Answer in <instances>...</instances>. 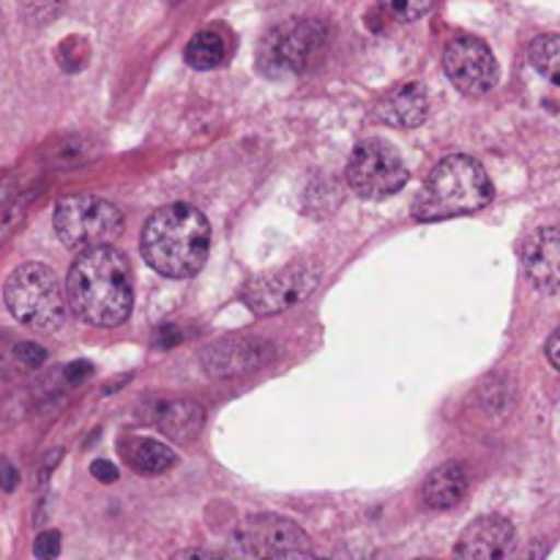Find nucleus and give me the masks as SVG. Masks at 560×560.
Instances as JSON below:
<instances>
[{"label": "nucleus", "instance_id": "nucleus-21", "mask_svg": "<svg viewBox=\"0 0 560 560\" xmlns=\"http://www.w3.org/2000/svg\"><path fill=\"white\" fill-rule=\"evenodd\" d=\"M14 359L20 361L27 370H38L47 361V350L36 342H16L14 345Z\"/></svg>", "mask_w": 560, "mask_h": 560}, {"label": "nucleus", "instance_id": "nucleus-23", "mask_svg": "<svg viewBox=\"0 0 560 560\" xmlns=\"http://www.w3.org/2000/svg\"><path fill=\"white\" fill-rule=\"evenodd\" d=\"M22 206H25V202H20V206H14V208H3V213H0V244L9 238L11 230H14V224L22 219Z\"/></svg>", "mask_w": 560, "mask_h": 560}, {"label": "nucleus", "instance_id": "nucleus-7", "mask_svg": "<svg viewBox=\"0 0 560 560\" xmlns=\"http://www.w3.org/2000/svg\"><path fill=\"white\" fill-rule=\"evenodd\" d=\"M410 173L402 156L383 140H364L348 162V184L364 200H386L408 184Z\"/></svg>", "mask_w": 560, "mask_h": 560}, {"label": "nucleus", "instance_id": "nucleus-14", "mask_svg": "<svg viewBox=\"0 0 560 560\" xmlns=\"http://www.w3.org/2000/svg\"><path fill=\"white\" fill-rule=\"evenodd\" d=\"M145 419L156 424L170 441L175 443H191L200 435L202 424H206V413L195 399L173 397V399H153L148 405Z\"/></svg>", "mask_w": 560, "mask_h": 560}, {"label": "nucleus", "instance_id": "nucleus-4", "mask_svg": "<svg viewBox=\"0 0 560 560\" xmlns=\"http://www.w3.org/2000/svg\"><path fill=\"white\" fill-rule=\"evenodd\" d=\"M3 301L11 317L33 331L52 334L66 320V295L58 277L44 262H22L9 273Z\"/></svg>", "mask_w": 560, "mask_h": 560}, {"label": "nucleus", "instance_id": "nucleus-28", "mask_svg": "<svg viewBox=\"0 0 560 560\" xmlns=\"http://www.w3.org/2000/svg\"><path fill=\"white\" fill-rule=\"evenodd\" d=\"M9 195H11V178H3L0 180V211H3L5 202H9Z\"/></svg>", "mask_w": 560, "mask_h": 560}, {"label": "nucleus", "instance_id": "nucleus-11", "mask_svg": "<svg viewBox=\"0 0 560 560\" xmlns=\"http://www.w3.org/2000/svg\"><path fill=\"white\" fill-rule=\"evenodd\" d=\"M273 359V348L262 339H222L202 353V370L211 377H238L260 370Z\"/></svg>", "mask_w": 560, "mask_h": 560}, {"label": "nucleus", "instance_id": "nucleus-22", "mask_svg": "<svg viewBox=\"0 0 560 560\" xmlns=\"http://www.w3.org/2000/svg\"><path fill=\"white\" fill-rule=\"evenodd\" d=\"M33 556L49 560V558H58L60 556V534L58 530H44L38 534L36 545H33Z\"/></svg>", "mask_w": 560, "mask_h": 560}, {"label": "nucleus", "instance_id": "nucleus-5", "mask_svg": "<svg viewBox=\"0 0 560 560\" xmlns=\"http://www.w3.org/2000/svg\"><path fill=\"white\" fill-rule=\"evenodd\" d=\"M52 224L60 244L82 252L115 244L124 233V213L96 195H71L55 206Z\"/></svg>", "mask_w": 560, "mask_h": 560}, {"label": "nucleus", "instance_id": "nucleus-25", "mask_svg": "<svg viewBox=\"0 0 560 560\" xmlns=\"http://www.w3.org/2000/svg\"><path fill=\"white\" fill-rule=\"evenodd\" d=\"M91 474L96 476L98 481H104V485H113V481L118 479V470H115V465L104 463V459H96V463L91 465Z\"/></svg>", "mask_w": 560, "mask_h": 560}, {"label": "nucleus", "instance_id": "nucleus-26", "mask_svg": "<svg viewBox=\"0 0 560 560\" xmlns=\"http://www.w3.org/2000/svg\"><path fill=\"white\" fill-rule=\"evenodd\" d=\"M91 372H93V366L88 364V361H74V364L66 366V381H69V383H80V381H85V377L91 375Z\"/></svg>", "mask_w": 560, "mask_h": 560}, {"label": "nucleus", "instance_id": "nucleus-10", "mask_svg": "<svg viewBox=\"0 0 560 560\" xmlns=\"http://www.w3.org/2000/svg\"><path fill=\"white\" fill-rule=\"evenodd\" d=\"M443 69L454 88L463 91L465 96H485L501 80V69H498L492 49L474 36H459L448 44L443 52Z\"/></svg>", "mask_w": 560, "mask_h": 560}, {"label": "nucleus", "instance_id": "nucleus-20", "mask_svg": "<svg viewBox=\"0 0 560 560\" xmlns=\"http://www.w3.org/2000/svg\"><path fill=\"white\" fill-rule=\"evenodd\" d=\"M438 0H381V9L397 22H416L430 14Z\"/></svg>", "mask_w": 560, "mask_h": 560}, {"label": "nucleus", "instance_id": "nucleus-16", "mask_svg": "<svg viewBox=\"0 0 560 560\" xmlns=\"http://www.w3.org/2000/svg\"><path fill=\"white\" fill-rule=\"evenodd\" d=\"M465 492H468V474L459 463H443L441 468L427 476L424 487H421V498L432 512H448V509L459 506Z\"/></svg>", "mask_w": 560, "mask_h": 560}, {"label": "nucleus", "instance_id": "nucleus-13", "mask_svg": "<svg viewBox=\"0 0 560 560\" xmlns=\"http://www.w3.org/2000/svg\"><path fill=\"white\" fill-rule=\"evenodd\" d=\"M514 547V528L509 520L495 517H479L470 523L459 536L454 556L468 560H495L506 558Z\"/></svg>", "mask_w": 560, "mask_h": 560}, {"label": "nucleus", "instance_id": "nucleus-15", "mask_svg": "<svg viewBox=\"0 0 560 560\" xmlns=\"http://www.w3.org/2000/svg\"><path fill=\"white\" fill-rule=\"evenodd\" d=\"M427 113H430V102H427L424 85L421 82H405L377 104L375 118L381 124L397 126V129H416V126L424 124Z\"/></svg>", "mask_w": 560, "mask_h": 560}, {"label": "nucleus", "instance_id": "nucleus-18", "mask_svg": "<svg viewBox=\"0 0 560 560\" xmlns=\"http://www.w3.org/2000/svg\"><path fill=\"white\" fill-rule=\"evenodd\" d=\"M186 63L197 71H208V69H217L222 66V60L228 58V42H224L222 33L217 31H202L186 44V52H184Z\"/></svg>", "mask_w": 560, "mask_h": 560}, {"label": "nucleus", "instance_id": "nucleus-6", "mask_svg": "<svg viewBox=\"0 0 560 560\" xmlns=\"http://www.w3.org/2000/svg\"><path fill=\"white\" fill-rule=\"evenodd\" d=\"M326 44V27L315 20H288L271 27L257 49V66L268 77L301 74Z\"/></svg>", "mask_w": 560, "mask_h": 560}, {"label": "nucleus", "instance_id": "nucleus-9", "mask_svg": "<svg viewBox=\"0 0 560 560\" xmlns=\"http://www.w3.org/2000/svg\"><path fill=\"white\" fill-rule=\"evenodd\" d=\"M320 282V268L312 260H299L284 266L282 271L266 273L249 282L244 290V301L255 315L268 317L290 310L299 301H304Z\"/></svg>", "mask_w": 560, "mask_h": 560}, {"label": "nucleus", "instance_id": "nucleus-27", "mask_svg": "<svg viewBox=\"0 0 560 560\" xmlns=\"http://www.w3.org/2000/svg\"><path fill=\"white\" fill-rule=\"evenodd\" d=\"M547 359H550V364L560 372V328L552 334L550 342H547Z\"/></svg>", "mask_w": 560, "mask_h": 560}, {"label": "nucleus", "instance_id": "nucleus-12", "mask_svg": "<svg viewBox=\"0 0 560 560\" xmlns=\"http://www.w3.org/2000/svg\"><path fill=\"white\" fill-rule=\"evenodd\" d=\"M523 268L541 293H560V230L541 228L523 244Z\"/></svg>", "mask_w": 560, "mask_h": 560}, {"label": "nucleus", "instance_id": "nucleus-19", "mask_svg": "<svg viewBox=\"0 0 560 560\" xmlns=\"http://www.w3.org/2000/svg\"><path fill=\"white\" fill-rule=\"evenodd\" d=\"M528 58L541 77L560 85V33H545V36L534 38Z\"/></svg>", "mask_w": 560, "mask_h": 560}, {"label": "nucleus", "instance_id": "nucleus-3", "mask_svg": "<svg viewBox=\"0 0 560 560\" xmlns=\"http://www.w3.org/2000/svg\"><path fill=\"white\" fill-rule=\"evenodd\" d=\"M492 195L495 189H492L487 170L476 159L457 153V156H446L443 162H438L435 170L427 175L424 186L416 197L413 217L419 222L468 217V213L490 206Z\"/></svg>", "mask_w": 560, "mask_h": 560}, {"label": "nucleus", "instance_id": "nucleus-24", "mask_svg": "<svg viewBox=\"0 0 560 560\" xmlns=\"http://www.w3.org/2000/svg\"><path fill=\"white\" fill-rule=\"evenodd\" d=\"M16 485H20V474H16V468L9 463V459H0V490L14 492Z\"/></svg>", "mask_w": 560, "mask_h": 560}, {"label": "nucleus", "instance_id": "nucleus-8", "mask_svg": "<svg viewBox=\"0 0 560 560\" xmlns=\"http://www.w3.org/2000/svg\"><path fill=\"white\" fill-rule=\"evenodd\" d=\"M233 552L244 558H312L310 536L277 514L249 517L233 536Z\"/></svg>", "mask_w": 560, "mask_h": 560}, {"label": "nucleus", "instance_id": "nucleus-1", "mask_svg": "<svg viewBox=\"0 0 560 560\" xmlns=\"http://www.w3.org/2000/svg\"><path fill=\"white\" fill-rule=\"evenodd\" d=\"M66 299L88 326H120L131 315L129 260L113 244L82 249L66 277Z\"/></svg>", "mask_w": 560, "mask_h": 560}, {"label": "nucleus", "instance_id": "nucleus-2", "mask_svg": "<svg viewBox=\"0 0 560 560\" xmlns=\"http://www.w3.org/2000/svg\"><path fill=\"white\" fill-rule=\"evenodd\" d=\"M140 249L148 266L162 277H195L206 266L208 249H211L208 219L184 202L159 208L142 228Z\"/></svg>", "mask_w": 560, "mask_h": 560}, {"label": "nucleus", "instance_id": "nucleus-17", "mask_svg": "<svg viewBox=\"0 0 560 560\" xmlns=\"http://www.w3.org/2000/svg\"><path fill=\"white\" fill-rule=\"evenodd\" d=\"M120 454L129 463V468L145 476L162 474L175 465V454L164 443L151 441V438H129V441L120 443Z\"/></svg>", "mask_w": 560, "mask_h": 560}]
</instances>
